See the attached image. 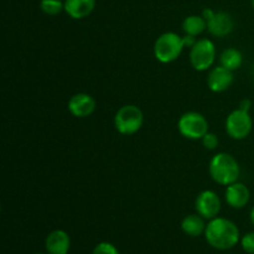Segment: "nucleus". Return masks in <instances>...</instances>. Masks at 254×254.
I'll use <instances>...</instances> for the list:
<instances>
[{
	"mask_svg": "<svg viewBox=\"0 0 254 254\" xmlns=\"http://www.w3.org/2000/svg\"><path fill=\"white\" fill-rule=\"evenodd\" d=\"M144 114L139 107L126 104L114 116V127L123 135L135 134L143 127Z\"/></svg>",
	"mask_w": 254,
	"mask_h": 254,
	"instance_id": "20e7f679",
	"label": "nucleus"
},
{
	"mask_svg": "<svg viewBox=\"0 0 254 254\" xmlns=\"http://www.w3.org/2000/svg\"><path fill=\"white\" fill-rule=\"evenodd\" d=\"M216 59V47L211 40L201 39L190 50L191 66L196 71H206L213 64Z\"/></svg>",
	"mask_w": 254,
	"mask_h": 254,
	"instance_id": "0eeeda50",
	"label": "nucleus"
},
{
	"mask_svg": "<svg viewBox=\"0 0 254 254\" xmlns=\"http://www.w3.org/2000/svg\"><path fill=\"white\" fill-rule=\"evenodd\" d=\"M233 83V71L226 68L223 66H217L212 68L208 73L207 84L208 88L215 93L225 92L232 86Z\"/></svg>",
	"mask_w": 254,
	"mask_h": 254,
	"instance_id": "9d476101",
	"label": "nucleus"
},
{
	"mask_svg": "<svg viewBox=\"0 0 254 254\" xmlns=\"http://www.w3.org/2000/svg\"><path fill=\"white\" fill-rule=\"evenodd\" d=\"M226 202L233 208H243L248 205L251 200L250 189L242 183H233L227 186L225 192Z\"/></svg>",
	"mask_w": 254,
	"mask_h": 254,
	"instance_id": "9b49d317",
	"label": "nucleus"
},
{
	"mask_svg": "<svg viewBox=\"0 0 254 254\" xmlns=\"http://www.w3.org/2000/svg\"><path fill=\"white\" fill-rule=\"evenodd\" d=\"M45 247L50 254H67L71 247V238L64 231L55 230L47 235Z\"/></svg>",
	"mask_w": 254,
	"mask_h": 254,
	"instance_id": "ddd939ff",
	"label": "nucleus"
},
{
	"mask_svg": "<svg viewBox=\"0 0 254 254\" xmlns=\"http://www.w3.org/2000/svg\"><path fill=\"white\" fill-rule=\"evenodd\" d=\"M250 217H251V222H252L253 226H254V206L252 207V210H251Z\"/></svg>",
	"mask_w": 254,
	"mask_h": 254,
	"instance_id": "5701e85b",
	"label": "nucleus"
},
{
	"mask_svg": "<svg viewBox=\"0 0 254 254\" xmlns=\"http://www.w3.org/2000/svg\"><path fill=\"white\" fill-rule=\"evenodd\" d=\"M195 208L200 216L206 220H213L221 211V198L215 191L205 190L196 197Z\"/></svg>",
	"mask_w": 254,
	"mask_h": 254,
	"instance_id": "6e6552de",
	"label": "nucleus"
},
{
	"mask_svg": "<svg viewBox=\"0 0 254 254\" xmlns=\"http://www.w3.org/2000/svg\"><path fill=\"white\" fill-rule=\"evenodd\" d=\"M40 9L50 16L60 14L62 10H64V2L61 0H41L40 2Z\"/></svg>",
	"mask_w": 254,
	"mask_h": 254,
	"instance_id": "a211bd4d",
	"label": "nucleus"
},
{
	"mask_svg": "<svg viewBox=\"0 0 254 254\" xmlns=\"http://www.w3.org/2000/svg\"><path fill=\"white\" fill-rule=\"evenodd\" d=\"M251 106H252V102H251L250 99H243V101H241V103H240V107H238V108H240V109H242V111L250 112V109H251Z\"/></svg>",
	"mask_w": 254,
	"mask_h": 254,
	"instance_id": "4be33fe9",
	"label": "nucleus"
},
{
	"mask_svg": "<svg viewBox=\"0 0 254 254\" xmlns=\"http://www.w3.org/2000/svg\"><path fill=\"white\" fill-rule=\"evenodd\" d=\"M92 254H119V252L112 243L102 242L94 247Z\"/></svg>",
	"mask_w": 254,
	"mask_h": 254,
	"instance_id": "6ab92c4d",
	"label": "nucleus"
},
{
	"mask_svg": "<svg viewBox=\"0 0 254 254\" xmlns=\"http://www.w3.org/2000/svg\"><path fill=\"white\" fill-rule=\"evenodd\" d=\"M243 251L248 254H254V232H248L241 240Z\"/></svg>",
	"mask_w": 254,
	"mask_h": 254,
	"instance_id": "aec40b11",
	"label": "nucleus"
},
{
	"mask_svg": "<svg viewBox=\"0 0 254 254\" xmlns=\"http://www.w3.org/2000/svg\"><path fill=\"white\" fill-rule=\"evenodd\" d=\"M220 62L221 66L226 67L231 71H236L242 66L243 56L240 50L235 49V47H228V49L223 50L222 54H221Z\"/></svg>",
	"mask_w": 254,
	"mask_h": 254,
	"instance_id": "dca6fc26",
	"label": "nucleus"
},
{
	"mask_svg": "<svg viewBox=\"0 0 254 254\" xmlns=\"http://www.w3.org/2000/svg\"><path fill=\"white\" fill-rule=\"evenodd\" d=\"M68 111L77 118H87L96 111V101L88 93H77L68 101Z\"/></svg>",
	"mask_w": 254,
	"mask_h": 254,
	"instance_id": "1a4fd4ad",
	"label": "nucleus"
},
{
	"mask_svg": "<svg viewBox=\"0 0 254 254\" xmlns=\"http://www.w3.org/2000/svg\"><path fill=\"white\" fill-rule=\"evenodd\" d=\"M203 235L208 245L218 251L231 250L240 241V230L236 223L223 217L210 220Z\"/></svg>",
	"mask_w": 254,
	"mask_h": 254,
	"instance_id": "f257e3e1",
	"label": "nucleus"
},
{
	"mask_svg": "<svg viewBox=\"0 0 254 254\" xmlns=\"http://www.w3.org/2000/svg\"><path fill=\"white\" fill-rule=\"evenodd\" d=\"M252 6H253V9H254V0H252Z\"/></svg>",
	"mask_w": 254,
	"mask_h": 254,
	"instance_id": "393cba45",
	"label": "nucleus"
},
{
	"mask_svg": "<svg viewBox=\"0 0 254 254\" xmlns=\"http://www.w3.org/2000/svg\"><path fill=\"white\" fill-rule=\"evenodd\" d=\"M184 37L176 32H164L156 39L154 44V55L155 59L161 64H170L180 57L181 52L185 49Z\"/></svg>",
	"mask_w": 254,
	"mask_h": 254,
	"instance_id": "7ed1b4c3",
	"label": "nucleus"
},
{
	"mask_svg": "<svg viewBox=\"0 0 254 254\" xmlns=\"http://www.w3.org/2000/svg\"><path fill=\"white\" fill-rule=\"evenodd\" d=\"M202 144L206 149H208V150H213V149L217 148L218 145L217 135H216L215 133L207 131V133L205 134V136L202 138Z\"/></svg>",
	"mask_w": 254,
	"mask_h": 254,
	"instance_id": "412c9836",
	"label": "nucleus"
},
{
	"mask_svg": "<svg viewBox=\"0 0 254 254\" xmlns=\"http://www.w3.org/2000/svg\"><path fill=\"white\" fill-rule=\"evenodd\" d=\"M205 218L200 216L198 213L195 215H188L181 222V230L185 235L190 236V237H198L202 233H205L206 226Z\"/></svg>",
	"mask_w": 254,
	"mask_h": 254,
	"instance_id": "2eb2a0df",
	"label": "nucleus"
},
{
	"mask_svg": "<svg viewBox=\"0 0 254 254\" xmlns=\"http://www.w3.org/2000/svg\"><path fill=\"white\" fill-rule=\"evenodd\" d=\"M208 171L215 183L228 186L236 183L240 178L241 169L238 161L231 154L218 153L211 159Z\"/></svg>",
	"mask_w": 254,
	"mask_h": 254,
	"instance_id": "f03ea898",
	"label": "nucleus"
},
{
	"mask_svg": "<svg viewBox=\"0 0 254 254\" xmlns=\"http://www.w3.org/2000/svg\"><path fill=\"white\" fill-rule=\"evenodd\" d=\"M34 254H50V253H44V252H37V253H34Z\"/></svg>",
	"mask_w": 254,
	"mask_h": 254,
	"instance_id": "b1692460",
	"label": "nucleus"
},
{
	"mask_svg": "<svg viewBox=\"0 0 254 254\" xmlns=\"http://www.w3.org/2000/svg\"><path fill=\"white\" fill-rule=\"evenodd\" d=\"M96 6V0H64V11L69 17L81 20L92 14Z\"/></svg>",
	"mask_w": 254,
	"mask_h": 254,
	"instance_id": "4468645a",
	"label": "nucleus"
},
{
	"mask_svg": "<svg viewBox=\"0 0 254 254\" xmlns=\"http://www.w3.org/2000/svg\"><path fill=\"white\" fill-rule=\"evenodd\" d=\"M207 29V22L203 19L202 15H190V16L185 17L183 21V30L186 35L190 36H198L202 34L205 30Z\"/></svg>",
	"mask_w": 254,
	"mask_h": 254,
	"instance_id": "f3484780",
	"label": "nucleus"
},
{
	"mask_svg": "<svg viewBox=\"0 0 254 254\" xmlns=\"http://www.w3.org/2000/svg\"><path fill=\"white\" fill-rule=\"evenodd\" d=\"M225 127L228 136L235 140H243L252 131L253 119L250 116V112L238 108L228 114Z\"/></svg>",
	"mask_w": 254,
	"mask_h": 254,
	"instance_id": "423d86ee",
	"label": "nucleus"
},
{
	"mask_svg": "<svg viewBox=\"0 0 254 254\" xmlns=\"http://www.w3.org/2000/svg\"><path fill=\"white\" fill-rule=\"evenodd\" d=\"M233 26H235V22H233L232 16L225 11L215 12L213 16L207 21L208 32L216 37L227 36L233 31Z\"/></svg>",
	"mask_w": 254,
	"mask_h": 254,
	"instance_id": "f8f14e48",
	"label": "nucleus"
},
{
	"mask_svg": "<svg viewBox=\"0 0 254 254\" xmlns=\"http://www.w3.org/2000/svg\"><path fill=\"white\" fill-rule=\"evenodd\" d=\"M179 131L185 138L198 140L208 131V122L198 112H188L180 117L178 123Z\"/></svg>",
	"mask_w": 254,
	"mask_h": 254,
	"instance_id": "39448f33",
	"label": "nucleus"
}]
</instances>
